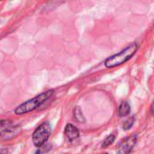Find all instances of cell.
Returning <instances> with one entry per match:
<instances>
[{"label": "cell", "mask_w": 154, "mask_h": 154, "mask_svg": "<svg viewBox=\"0 0 154 154\" xmlns=\"http://www.w3.org/2000/svg\"><path fill=\"white\" fill-rule=\"evenodd\" d=\"M137 50H138L137 43H135V42L131 43L126 48L123 49L120 52H118L111 57H108L105 60L106 68H108V69L116 68V67H118V66L127 62L129 60H131L134 56Z\"/></svg>", "instance_id": "6da1fadb"}, {"label": "cell", "mask_w": 154, "mask_h": 154, "mask_svg": "<svg viewBox=\"0 0 154 154\" xmlns=\"http://www.w3.org/2000/svg\"><path fill=\"white\" fill-rule=\"evenodd\" d=\"M53 94H54V90H52V89L47 90L46 92H43V93L38 95V96H36L35 97H33L32 99H29V100L25 101L24 103L21 104L20 106H18L15 108L14 113L16 115H18V116L30 113V112L37 109L43 103H45Z\"/></svg>", "instance_id": "7a4b0ae2"}, {"label": "cell", "mask_w": 154, "mask_h": 154, "mask_svg": "<svg viewBox=\"0 0 154 154\" xmlns=\"http://www.w3.org/2000/svg\"><path fill=\"white\" fill-rule=\"evenodd\" d=\"M51 133V127L48 122H43L40 125L32 134V142L36 147L42 146L49 139Z\"/></svg>", "instance_id": "3957f363"}, {"label": "cell", "mask_w": 154, "mask_h": 154, "mask_svg": "<svg viewBox=\"0 0 154 154\" xmlns=\"http://www.w3.org/2000/svg\"><path fill=\"white\" fill-rule=\"evenodd\" d=\"M137 142V135L134 134L129 137H127L124 142L121 143L117 149V154H129L134 147L135 146V143Z\"/></svg>", "instance_id": "277c9868"}, {"label": "cell", "mask_w": 154, "mask_h": 154, "mask_svg": "<svg viewBox=\"0 0 154 154\" xmlns=\"http://www.w3.org/2000/svg\"><path fill=\"white\" fill-rule=\"evenodd\" d=\"M20 133H21L20 126H13L10 128H6L0 133V141H8L10 139H13Z\"/></svg>", "instance_id": "5b68a950"}, {"label": "cell", "mask_w": 154, "mask_h": 154, "mask_svg": "<svg viewBox=\"0 0 154 154\" xmlns=\"http://www.w3.org/2000/svg\"><path fill=\"white\" fill-rule=\"evenodd\" d=\"M64 133H65L66 137L69 141H74V140L78 139L79 136V129L75 125H73L71 124H68L65 126Z\"/></svg>", "instance_id": "8992f818"}, {"label": "cell", "mask_w": 154, "mask_h": 154, "mask_svg": "<svg viewBox=\"0 0 154 154\" xmlns=\"http://www.w3.org/2000/svg\"><path fill=\"white\" fill-rule=\"evenodd\" d=\"M131 112V106L129 105L128 102L126 101H123L119 107H118V114L121 117H124V116H126L130 114Z\"/></svg>", "instance_id": "52a82bcc"}, {"label": "cell", "mask_w": 154, "mask_h": 154, "mask_svg": "<svg viewBox=\"0 0 154 154\" xmlns=\"http://www.w3.org/2000/svg\"><path fill=\"white\" fill-rule=\"evenodd\" d=\"M73 116H74V118H75V120H76L77 122L82 123V124H84V123L86 122V120H85V118H84V116H83V113H82L80 107L77 106V107L74 108V110H73Z\"/></svg>", "instance_id": "ba28073f"}, {"label": "cell", "mask_w": 154, "mask_h": 154, "mask_svg": "<svg viewBox=\"0 0 154 154\" xmlns=\"http://www.w3.org/2000/svg\"><path fill=\"white\" fill-rule=\"evenodd\" d=\"M115 139H116L115 134H110V135H108V136L104 140V142H103V143H102V148H106V147H108L110 144H112V143L115 142Z\"/></svg>", "instance_id": "9c48e42d"}, {"label": "cell", "mask_w": 154, "mask_h": 154, "mask_svg": "<svg viewBox=\"0 0 154 154\" xmlns=\"http://www.w3.org/2000/svg\"><path fill=\"white\" fill-rule=\"evenodd\" d=\"M134 117H130L129 119H127L124 125H123V129L124 130H129L133 125H134Z\"/></svg>", "instance_id": "30bf717a"}, {"label": "cell", "mask_w": 154, "mask_h": 154, "mask_svg": "<svg viewBox=\"0 0 154 154\" xmlns=\"http://www.w3.org/2000/svg\"><path fill=\"white\" fill-rule=\"evenodd\" d=\"M10 124H11L10 121H7V120H0V129L8 126Z\"/></svg>", "instance_id": "8fae6325"}, {"label": "cell", "mask_w": 154, "mask_h": 154, "mask_svg": "<svg viewBox=\"0 0 154 154\" xmlns=\"http://www.w3.org/2000/svg\"><path fill=\"white\" fill-rule=\"evenodd\" d=\"M9 150L8 149H0V154H8Z\"/></svg>", "instance_id": "7c38bea8"}]
</instances>
